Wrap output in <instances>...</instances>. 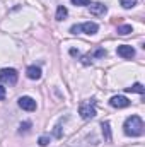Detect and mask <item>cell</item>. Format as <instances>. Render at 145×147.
Returning <instances> with one entry per match:
<instances>
[{"instance_id": "cell-1", "label": "cell", "mask_w": 145, "mask_h": 147, "mask_svg": "<svg viewBox=\"0 0 145 147\" xmlns=\"http://www.w3.org/2000/svg\"><path fill=\"white\" fill-rule=\"evenodd\" d=\"M123 132L128 137H140L144 134V121H142V118L137 116V115L128 116L125 120V123H123Z\"/></svg>"}, {"instance_id": "cell-2", "label": "cell", "mask_w": 145, "mask_h": 147, "mask_svg": "<svg viewBox=\"0 0 145 147\" xmlns=\"http://www.w3.org/2000/svg\"><path fill=\"white\" fill-rule=\"evenodd\" d=\"M79 115L84 118V120H91V118H94L96 115H97V111H96V103L91 99V101H84V103H80V106H79Z\"/></svg>"}, {"instance_id": "cell-3", "label": "cell", "mask_w": 145, "mask_h": 147, "mask_svg": "<svg viewBox=\"0 0 145 147\" xmlns=\"http://www.w3.org/2000/svg\"><path fill=\"white\" fill-rule=\"evenodd\" d=\"M97 24L96 22H84V24H73L70 28V33L73 34H79V33H84V34H96L97 33Z\"/></svg>"}, {"instance_id": "cell-4", "label": "cell", "mask_w": 145, "mask_h": 147, "mask_svg": "<svg viewBox=\"0 0 145 147\" xmlns=\"http://www.w3.org/2000/svg\"><path fill=\"white\" fill-rule=\"evenodd\" d=\"M19 79V74L15 69H2L0 70V82L3 84H9V86H14Z\"/></svg>"}, {"instance_id": "cell-5", "label": "cell", "mask_w": 145, "mask_h": 147, "mask_svg": "<svg viewBox=\"0 0 145 147\" xmlns=\"http://www.w3.org/2000/svg\"><path fill=\"white\" fill-rule=\"evenodd\" d=\"M19 106L26 111H34L36 110V101L29 96H22V98H19Z\"/></svg>"}, {"instance_id": "cell-6", "label": "cell", "mask_w": 145, "mask_h": 147, "mask_svg": "<svg viewBox=\"0 0 145 147\" xmlns=\"http://www.w3.org/2000/svg\"><path fill=\"white\" fill-rule=\"evenodd\" d=\"M116 53H118L121 58H133V57H135V50H133V46H130V45H121V46H118V48H116Z\"/></svg>"}, {"instance_id": "cell-7", "label": "cell", "mask_w": 145, "mask_h": 147, "mask_svg": "<svg viewBox=\"0 0 145 147\" xmlns=\"http://www.w3.org/2000/svg\"><path fill=\"white\" fill-rule=\"evenodd\" d=\"M109 105L113 108H126V106H130V99L125 96H113L109 99Z\"/></svg>"}, {"instance_id": "cell-8", "label": "cell", "mask_w": 145, "mask_h": 147, "mask_svg": "<svg viewBox=\"0 0 145 147\" xmlns=\"http://www.w3.org/2000/svg\"><path fill=\"white\" fill-rule=\"evenodd\" d=\"M89 10H91L92 16H104L108 12V7L104 3H101V2H94V3L89 5Z\"/></svg>"}, {"instance_id": "cell-9", "label": "cell", "mask_w": 145, "mask_h": 147, "mask_svg": "<svg viewBox=\"0 0 145 147\" xmlns=\"http://www.w3.org/2000/svg\"><path fill=\"white\" fill-rule=\"evenodd\" d=\"M26 75H28L31 80H38V79H41V69L36 67V65H31V67H28Z\"/></svg>"}, {"instance_id": "cell-10", "label": "cell", "mask_w": 145, "mask_h": 147, "mask_svg": "<svg viewBox=\"0 0 145 147\" xmlns=\"http://www.w3.org/2000/svg\"><path fill=\"white\" fill-rule=\"evenodd\" d=\"M67 16H68V10H67V7L60 5V7L56 9V16H55V19H56V21H63Z\"/></svg>"}, {"instance_id": "cell-11", "label": "cell", "mask_w": 145, "mask_h": 147, "mask_svg": "<svg viewBox=\"0 0 145 147\" xmlns=\"http://www.w3.org/2000/svg\"><path fill=\"white\" fill-rule=\"evenodd\" d=\"M126 92H138V94H144L145 89L140 82H137V84H133L132 87H126Z\"/></svg>"}, {"instance_id": "cell-12", "label": "cell", "mask_w": 145, "mask_h": 147, "mask_svg": "<svg viewBox=\"0 0 145 147\" xmlns=\"http://www.w3.org/2000/svg\"><path fill=\"white\" fill-rule=\"evenodd\" d=\"M101 128H103L104 139L109 142V140H111V128H109V121H103V123H101Z\"/></svg>"}, {"instance_id": "cell-13", "label": "cell", "mask_w": 145, "mask_h": 147, "mask_svg": "<svg viewBox=\"0 0 145 147\" xmlns=\"http://www.w3.org/2000/svg\"><path fill=\"white\" fill-rule=\"evenodd\" d=\"M116 33H118V34H121V36H126V34H130V33H132V26H128V24H125V26H118Z\"/></svg>"}, {"instance_id": "cell-14", "label": "cell", "mask_w": 145, "mask_h": 147, "mask_svg": "<svg viewBox=\"0 0 145 147\" xmlns=\"http://www.w3.org/2000/svg\"><path fill=\"white\" fill-rule=\"evenodd\" d=\"M119 3H121L123 9H132V7L137 5V0H119Z\"/></svg>"}, {"instance_id": "cell-15", "label": "cell", "mask_w": 145, "mask_h": 147, "mask_svg": "<svg viewBox=\"0 0 145 147\" xmlns=\"http://www.w3.org/2000/svg\"><path fill=\"white\" fill-rule=\"evenodd\" d=\"M38 142H39V146H41V147L48 146V144H50V137H48V135H41V137H39V140H38Z\"/></svg>"}, {"instance_id": "cell-16", "label": "cell", "mask_w": 145, "mask_h": 147, "mask_svg": "<svg viewBox=\"0 0 145 147\" xmlns=\"http://www.w3.org/2000/svg\"><path fill=\"white\" fill-rule=\"evenodd\" d=\"M73 5H79V7H85V5H89L91 3V0H70Z\"/></svg>"}, {"instance_id": "cell-17", "label": "cell", "mask_w": 145, "mask_h": 147, "mask_svg": "<svg viewBox=\"0 0 145 147\" xmlns=\"http://www.w3.org/2000/svg\"><path fill=\"white\" fill-rule=\"evenodd\" d=\"M31 128V121H24V123H21V128H19V132L22 134V132H28Z\"/></svg>"}, {"instance_id": "cell-18", "label": "cell", "mask_w": 145, "mask_h": 147, "mask_svg": "<svg viewBox=\"0 0 145 147\" xmlns=\"http://www.w3.org/2000/svg\"><path fill=\"white\" fill-rule=\"evenodd\" d=\"M94 57H97V58H99V57H106V50H103V48L96 50V51H94Z\"/></svg>"}, {"instance_id": "cell-19", "label": "cell", "mask_w": 145, "mask_h": 147, "mask_svg": "<svg viewBox=\"0 0 145 147\" xmlns=\"http://www.w3.org/2000/svg\"><path fill=\"white\" fill-rule=\"evenodd\" d=\"M55 135H56L58 139L62 137V130H60V125H56V127H55Z\"/></svg>"}, {"instance_id": "cell-20", "label": "cell", "mask_w": 145, "mask_h": 147, "mask_svg": "<svg viewBox=\"0 0 145 147\" xmlns=\"http://www.w3.org/2000/svg\"><path fill=\"white\" fill-rule=\"evenodd\" d=\"M3 98H5V87H3V86L0 84V101H2Z\"/></svg>"}]
</instances>
